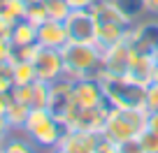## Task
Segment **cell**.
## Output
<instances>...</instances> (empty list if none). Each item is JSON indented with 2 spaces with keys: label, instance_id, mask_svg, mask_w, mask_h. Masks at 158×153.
<instances>
[{
  "label": "cell",
  "instance_id": "6da1fadb",
  "mask_svg": "<svg viewBox=\"0 0 158 153\" xmlns=\"http://www.w3.org/2000/svg\"><path fill=\"white\" fill-rule=\"evenodd\" d=\"M63 56V77L70 81L84 79V77H98L100 63H102V49L98 44H84V42H65L60 46Z\"/></svg>",
  "mask_w": 158,
  "mask_h": 153
},
{
  "label": "cell",
  "instance_id": "7a4b0ae2",
  "mask_svg": "<svg viewBox=\"0 0 158 153\" xmlns=\"http://www.w3.org/2000/svg\"><path fill=\"white\" fill-rule=\"evenodd\" d=\"M98 79L102 84L105 100L109 107L116 109H147L144 98H147V86L128 79V77H112L98 70Z\"/></svg>",
  "mask_w": 158,
  "mask_h": 153
},
{
  "label": "cell",
  "instance_id": "3957f363",
  "mask_svg": "<svg viewBox=\"0 0 158 153\" xmlns=\"http://www.w3.org/2000/svg\"><path fill=\"white\" fill-rule=\"evenodd\" d=\"M21 132L33 139L42 151H49V148L58 146L60 137H63V132H65V125L60 123L47 107H33Z\"/></svg>",
  "mask_w": 158,
  "mask_h": 153
},
{
  "label": "cell",
  "instance_id": "277c9868",
  "mask_svg": "<svg viewBox=\"0 0 158 153\" xmlns=\"http://www.w3.org/2000/svg\"><path fill=\"white\" fill-rule=\"evenodd\" d=\"M72 84L74 81L65 79V77H60V79L49 84V102H47V109L54 114L65 128L72 125L74 116H77V104H74V98H72Z\"/></svg>",
  "mask_w": 158,
  "mask_h": 153
},
{
  "label": "cell",
  "instance_id": "5b68a950",
  "mask_svg": "<svg viewBox=\"0 0 158 153\" xmlns=\"http://www.w3.org/2000/svg\"><path fill=\"white\" fill-rule=\"evenodd\" d=\"M65 33L68 42H84V44H95L98 35V21L91 14V10H72L65 16Z\"/></svg>",
  "mask_w": 158,
  "mask_h": 153
},
{
  "label": "cell",
  "instance_id": "8992f818",
  "mask_svg": "<svg viewBox=\"0 0 158 153\" xmlns=\"http://www.w3.org/2000/svg\"><path fill=\"white\" fill-rule=\"evenodd\" d=\"M100 137L109 139V142H114V144H121V142H128V139H133V137H139V130L135 128V123L130 121L126 109L109 107L105 125H102V130H100Z\"/></svg>",
  "mask_w": 158,
  "mask_h": 153
},
{
  "label": "cell",
  "instance_id": "52a82bcc",
  "mask_svg": "<svg viewBox=\"0 0 158 153\" xmlns=\"http://www.w3.org/2000/svg\"><path fill=\"white\" fill-rule=\"evenodd\" d=\"M128 44L135 54H153V49L158 46V16L142 19L130 26Z\"/></svg>",
  "mask_w": 158,
  "mask_h": 153
},
{
  "label": "cell",
  "instance_id": "ba28073f",
  "mask_svg": "<svg viewBox=\"0 0 158 153\" xmlns=\"http://www.w3.org/2000/svg\"><path fill=\"white\" fill-rule=\"evenodd\" d=\"M72 98L77 109H95V107H105V91L98 77H84L77 79L72 84Z\"/></svg>",
  "mask_w": 158,
  "mask_h": 153
},
{
  "label": "cell",
  "instance_id": "9c48e42d",
  "mask_svg": "<svg viewBox=\"0 0 158 153\" xmlns=\"http://www.w3.org/2000/svg\"><path fill=\"white\" fill-rule=\"evenodd\" d=\"M130 56H133V49L128 44V37L112 46H105L102 49V63H100V72L112 74V77H126L130 65Z\"/></svg>",
  "mask_w": 158,
  "mask_h": 153
},
{
  "label": "cell",
  "instance_id": "30bf717a",
  "mask_svg": "<svg viewBox=\"0 0 158 153\" xmlns=\"http://www.w3.org/2000/svg\"><path fill=\"white\" fill-rule=\"evenodd\" d=\"M33 67L35 74H37L40 81H51L60 79L63 77V56H60V49H47V46H40V51L33 58Z\"/></svg>",
  "mask_w": 158,
  "mask_h": 153
},
{
  "label": "cell",
  "instance_id": "8fae6325",
  "mask_svg": "<svg viewBox=\"0 0 158 153\" xmlns=\"http://www.w3.org/2000/svg\"><path fill=\"white\" fill-rule=\"evenodd\" d=\"M98 142H100V135L95 132H86V130H79V128H65L58 146L65 153H95Z\"/></svg>",
  "mask_w": 158,
  "mask_h": 153
},
{
  "label": "cell",
  "instance_id": "7c38bea8",
  "mask_svg": "<svg viewBox=\"0 0 158 153\" xmlns=\"http://www.w3.org/2000/svg\"><path fill=\"white\" fill-rule=\"evenodd\" d=\"M68 42V33H65L63 21L47 19L44 23L37 26V44L47 46V49H60Z\"/></svg>",
  "mask_w": 158,
  "mask_h": 153
},
{
  "label": "cell",
  "instance_id": "4fadbf2b",
  "mask_svg": "<svg viewBox=\"0 0 158 153\" xmlns=\"http://www.w3.org/2000/svg\"><path fill=\"white\" fill-rule=\"evenodd\" d=\"M107 111H109V104L95 107V109H77V116H74L72 125H68V128H79V130H86V132L100 135L105 119H107Z\"/></svg>",
  "mask_w": 158,
  "mask_h": 153
},
{
  "label": "cell",
  "instance_id": "5bb4252c",
  "mask_svg": "<svg viewBox=\"0 0 158 153\" xmlns=\"http://www.w3.org/2000/svg\"><path fill=\"white\" fill-rule=\"evenodd\" d=\"M153 67H156V63H153L151 54H135L133 51L126 77L133 79V81H137V84H142V86H149L151 79H153Z\"/></svg>",
  "mask_w": 158,
  "mask_h": 153
},
{
  "label": "cell",
  "instance_id": "9a60e30c",
  "mask_svg": "<svg viewBox=\"0 0 158 153\" xmlns=\"http://www.w3.org/2000/svg\"><path fill=\"white\" fill-rule=\"evenodd\" d=\"M91 14L95 16L98 23H118V26H133V21L118 10V5L114 0H95L91 7Z\"/></svg>",
  "mask_w": 158,
  "mask_h": 153
},
{
  "label": "cell",
  "instance_id": "2e32d148",
  "mask_svg": "<svg viewBox=\"0 0 158 153\" xmlns=\"http://www.w3.org/2000/svg\"><path fill=\"white\" fill-rule=\"evenodd\" d=\"M10 42L12 46H26L37 42V26L30 23L28 19H19L16 23H12L10 30Z\"/></svg>",
  "mask_w": 158,
  "mask_h": 153
},
{
  "label": "cell",
  "instance_id": "e0dca14e",
  "mask_svg": "<svg viewBox=\"0 0 158 153\" xmlns=\"http://www.w3.org/2000/svg\"><path fill=\"white\" fill-rule=\"evenodd\" d=\"M128 26H118V23H98V35H95V44L100 49L105 46H112L116 42L126 40L128 37Z\"/></svg>",
  "mask_w": 158,
  "mask_h": 153
},
{
  "label": "cell",
  "instance_id": "ac0fdd59",
  "mask_svg": "<svg viewBox=\"0 0 158 153\" xmlns=\"http://www.w3.org/2000/svg\"><path fill=\"white\" fill-rule=\"evenodd\" d=\"M0 153H42V148L23 132H12L10 139L0 146Z\"/></svg>",
  "mask_w": 158,
  "mask_h": 153
},
{
  "label": "cell",
  "instance_id": "d6986e66",
  "mask_svg": "<svg viewBox=\"0 0 158 153\" xmlns=\"http://www.w3.org/2000/svg\"><path fill=\"white\" fill-rule=\"evenodd\" d=\"M28 114H30V107H28V104L16 102V100H12V98H10V104H7V114H5V119H7V123H10V128L14 130V132H21V130H23Z\"/></svg>",
  "mask_w": 158,
  "mask_h": 153
},
{
  "label": "cell",
  "instance_id": "ffe728a7",
  "mask_svg": "<svg viewBox=\"0 0 158 153\" xmlns=\"http://www.w3.org/2000/svg\"><path fill=\"white\" fill-rule=\"evenodd\" d=\"M12 79H14V86H26V84L37 81L33 63L30 60H14L12 63Z\"/></svg>",
  "mask_w": 158,
  "mask_h": 153
},
{
  "label": "cell",
  "instance_id": "44dd1931",
  "mask_svg": "<svg viewBox=\"0 0 158 153\" xmlns=\"http://www.w3.org/2000/svg\"><path fill=\"white\" fill-rule=\"evenodd\" d=\"M26 10H28L26 0H0V14L5 16L10 23H16L19 19H23Z\"/></svg>",
  "mask_w": 158,
  "mask_h": 153
},
{
  "label": "cell",
  "instance_id": "7402d4cb",
  "mask_svg": "<svg viewBox=\"0 0 158 153\" xmlns=\"http://www.w3.org/2000/svg\"><path fill=\"white\" fill-rule=\"evenodd\" d=\"M118 5V10L123 12L133 23L142 21V16L147 14V5H144V0H114Z\"/></svg>",
  "mask_w": 158,
  "mask_h": 153
},
{
  "label": "cell",
  "instance_id": "603a6c76",
  "mask_svg": "<svg viewBox=\"0 0 158 153\" xmlns=\"http://www.w3.org/2000/svg\"><path fill=\"white\" fill-rule=\"evenodd\" d=\"M44 10H47V16L54 21H65V16L72 12L65 0H44Z\"/></svg>",
  "mask_w": 158,
  "mask_h": 153
},
{
  "label": "cell",
  "instance_id": "cb8c5ba5",
  "mask_svg": "<svg viewBox=\"0 0 158 153\" xmlns=\"http://www.w3.org/2000/svg\"><path fill=\"white\" fill-rule=\"evenodd\" d=\"M47 102H49V84L37 79L33 84V107H47Z\"/></svg>",
  "mask_w": 158,
  "mask_h": 153
},
{
  "label": "cell",
  "instance_id": "d4e9b609",
  "mask_svg": "<svg viewBox=\"0 0 158 153\" xmlns=\"http://www.w3.org/2000/svg\"><path fill=\"white\" fill-rule=\"evenodd\" d=\"M23 19H28L30 23L40 26V23H44L49 16H47V10H44V2H35V5H28V10H26V16Z\"/></svg>",
  "mask_w": 158,
  "mask_h": 153
},
{
  "label": "cell",
  "instance_id": "484cf974",
  "mask_svg": "<svg viewBox=\"0 0 158 153\" xmlns=\"http://www.w3.org/2000/svg\"><path fill=\"white\" fill-rule=\"evenodd\" d=\"M14 88V79H12V63L0 65V95H10Z\"/></svg>",
  "mask_w": 158,
  "mask_h": 153
},
{
  "label": "cell",
  "instance_id": "4316f807",
  "mask_svg": "<svg viewBox=\"0 0 158 153\" xmlns=\"http://www.w3.org/2000/svg\"><path fill=\"white\" fill-rule=\"evenodd\" d=\"M137 139H139V144H142L144 153H158V132H153V130H144Z\"/></svg>",
  "mask_w": 158,
  "mask_h": 153
},
{
  "label": "cell",
  "instance_id": "83f0119b",
  "mask_svg": "<svg viewBox=\"0 0 158 153\" xmlns=\"http://www.w3.org/2000/svg\"><path fill=\"white\" fill-rule=\"evenodd\" d=\"M144 104H147V111H158V81H151V84L147 86Z\"/></svg>",
  "mask_w": 158,
  "mask_h": 153
},
{
  "label": "cell",
  "instance_id": "f1b7e54d",
  "mask_svg": "<svg viewBox=\"0 0 158 153\" xmlns=\"http://www.w3.org/2000/svg\"><path fill=\"white\" fill-rule=\"evenodd\" d=\"M116 153H144V148H142V144H139V139L133 137V139H128V142L116 144Z\"/></svg>",
  "mask_w": 158,
  "mask_h": 153
},
{
  "label": "cell",
  "instance_id": "f546056e",
  "mask_svg": "<svg viewBox=\"0 0 158 153\" xmlns=\"http://www.w3.org/2000/svg\"><path fill=\"white\" fill-rule=\"evenodd\" d=\"M10 58H12V42H10V37L0 35V65L10 63Z\"/></svg>",
  "mask_w": 158,
  "mask_h": 153
},
{
  "label": "cell",
  "instance_id": "4dcf8cb0",
  "mask_svg": "<svg viewBox=\"0 0 158 153\" xmlns=\"http://www.w3.org/2000/svg\"><path fill=\"white\" fill-rule=\"evenodd\" d=\"M95 153H116V144L105 139V137H100L98 146H95Z\"/></svg>",
  "mask_w": 158,
  "mask_h": 153
},
{
  "label": "cell",
  "instance_id": "1f68e13d",
  "mask_svg": "<svg viewBox=\"0 0 158 153\" xmlns=\"http://www.w3.org/2000/svg\"><path fill=\"white\" fill-rule=\"evenodd\" d=\"M14 132V130L10 128V123H7V119H0V146L10 139V135Z\"/></svg>",
  "mask_w": 158,
  "mask_h": 153
},
{
  "label": "cell",
  "instance_id": "d6a6232c",
  "mask_svg": "<svg viewBox=\"0 0 158 153\" xmlns=\"http://www.w3.org/2000/svg\"><path fill=\"white\" fill-rule=\"evenodd\" d=\"M70 5V10H91L95 0H65Z\"/></svg>",
  "mask_w": 158,
  "mask_h": 153
},
{
  "label": "cell",
  "instance_id": "836d02e7",
  "mask_svg": "<svg viewBox=\"0 0 158 153\" xmlns=\"http://www.w3.org/2000/svg\"><path fill=\"white\" fill-rule=\"evenodd\" d=\"M147 130H153V132H158V111H149V119H147Z\"/></svg>",
  "mask_w": 158,
  "mask_h": 153
},
{
  "label": "cell",
  "instance_id": "e575fe53",
  "mask_svg": "<svg viewBox=\"0 0 158 153\" xmlns=\"http://www.w3.org/2000/svg\"><path fill=\"white\" fill-rule=\"evenodd\" d=\"M10 30H12V23L5 19V16L0 14V35H5V37H10Z\"/></svg>",
  "mask_w": 158,
  "mask_h": 153
},
{
  "label": "cell",
  "instance_id": "d590c367",
  "mask_svg": "<svg viewBox=\"0 0 158 153\" xmlns=\"http://www.w3.org/2000/svg\"><path fill=\"white\" fill-rule=\"evenodd\" d=\"M144 5H147V14L158 16V0H144Z\"/></svg>",
  "mask_w": 158,
  "mask_h": 153
},
{
  "label": "cell",
  "instance_id": "8d00e7d4",
  "mask_svg": "<svg viewBox=\"0 0 158 153\" xmlns=\"http://www.w3.org/2000/svg\"><path fill=\"white\" fill-rule=\"evenodd\" d=\"M7 104H10V95H0V119H5Z\"/></svg>",
  "mask_w": 158,
  "mask_h": 153
},
{
  "label": "cell",
  "instance_id": "74e56055",
  "mask_svg": "<svg viewBox=\"0 0 158 153\" xmlns=\"http://www.w3.org/2000/svg\"><path fill=\"white\" fill-rule=\"evenodd\" d=\"M42 153H65L60 146H56V148H49V151H42Z\"/></svg>",
  "mask_w": 158,
  "mask_h": 153
},
{
  "label": "cell",
  "instance_id": "f35d334b",
  "mask_svg": "<svg viewBox=\"0 0 158 153\" xmlns=\"http://www.w3.org/2000/svg\"><path fill=\"white\" fill-rule=\"evenodd\" d=\"M151 56H153V63L158 65V46H156V49H153V54H151Z\"/></svg>",
  "mask_w": 158,
  "mask_h": 153
},
{
  "label": "cell",
  "instance_id": "ab89813d",
  "mask_svg": "<svg viewBox=\"0 0 158 153\" xmlns=\"http://www.w3.org/2000/svg\"><path fill=\"white\" fill-rule=\"evenodd\" d=\"M151 81H158V65L153 67V79H151Z\"/></svg>",
  "mask_w": 158,
  "mask_h": 153
},
{
  "label": "cell",
  "instance_id": "60d3db41",
  "mask_svg": "<svg viewBox=\"0 0 158 153\" xmlns=\"http://www.w3.org/2000/svg\"><path fill=\"white\" fill-rule=\"evenodd\" d=\"M28 5H35V2H44V0H26Z\"/></svg>",
  "mask_w": 158,
  "mask_h": 153
}]
</instances>
